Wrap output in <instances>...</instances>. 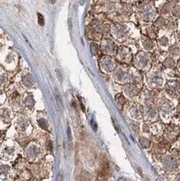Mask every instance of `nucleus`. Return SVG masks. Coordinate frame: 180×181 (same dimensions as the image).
Here are the masks:
<instances>
[{"mask_svg":"<svg viewBox=\"0 0 180 181\" xmlns=\"http://www.w3.org/2000/svg\"><path fill=\"white\" fill-rule=\"evenodd\" d=\"M55 97H56V99H57L58 102L59 103V105L61 106V107H63V102H62V100H61V97H60V95H59L58 92L57 91V89H55Z\"/></svg>","mask_w":180,"mask_h":181,"instance_id":"obj_3","label":"nucleus"},{"mask_svg":"<svg viewBox=\"0 0 180 181\" xmlns=\"http://www.w3.org/2000/svg\"><path fill=\"white\" fill-rule=\"evenodd\" d=\"M91 127H92V129H93L94 130L96 131V129H97V124H96V123L95 122V120H94V119H92V120H91Z\"/></svg>","mask_w":180,"mask_h":181,"instance_id":"obj_8","label":"nucleus"},{"mask_svg":"<svg viewBox=\"0 0 180 181\" xmlns=\"http://www.w3.org/2000/svg\"><path fill=\"white\" fill-rule=\"evenodd\" d=\"M140 144H141V146L144 148H146V147H148L151 145V142H150V141H148L147 139L141 138V140H140Z\"/></svg>","mask_w":180,"mask_h":181,"instance_id":"obj_2","label":"nucleus"},{"mask_svg":"<svg viewBox=\"0 0 180 181\" xmlns=\"http://www.w3.org/2000/svg\"><path fill=\"white\" fill-rule=\"evenodd\" d=\"M37 17H38V23L40 26H44V19H43V16L42 15V14H40V13H38L37 14Z\"/></svg>","mask_w":180,"mask_h":181,"instance_id":"obj_6","label":"nucleus"},{"mask_svg":"<svg viewBox=\"0 0 180 181\" xmlns=\"http://www.w3.org/2000/svg\"><path fill=\"white\" fill-rule=\"evenodd\" d=\"M47 1H48V2L50 3V4H55L57 0H47Z\"/></svg>","mask_w":180,"mask_h":181,"instance_id":"obj_10","label":"nucleus"},{"mask_svg":"<svg viewBox=\"0 0 180 181\" xmlns=\"http://www.w3.org/2000/svg\"><path fill=\"white\" fill-rule=\"evenodd\" d=\"M118 181H126V180H125V179H123V178H119V179H118Z\"/></svg>","mask_w":180,"mask_h":181,"instance_id":"obj_11","label":"nucleus"},{"mask_svg":"<svg viewBox=\"0 0 180 181\" xmlns=\"http://www.w3.org/2000/svg\"><path fill=\"white\" fill-rule=\"evenodd\" d=\"M38 124H39V125H40L41 127L42 128V129H46L47 128V123H46V121L44 120V119H40V120L38 121Z\"/></svg>","mask_w":180,"mask_h":181,"instance_id":"obj_4","label":"nucleus"},{"mask_svg":"<svg viewBox=\"0 0 180 181\" xmlns=\"http://www.w3.org/2000/svg\"><path fill=\"white\" fill-rule=\"evenodd\" d=\"M67 133H68V138H69V141L71 142V141H72V134H71V129L69 127H68Z\"/></svg>","mask_w":180,"mask_h":181,"instance_id":"obj_7","label":"nucleus"},{"mask_svg":"<svg viewBox=\"0 0 180 181\" xmlns=\"http://www.w3.org/2000/svg\"><path fill=\"white\" fill-rule=\"evenodd\" d=\"M177 181H179V179H178V180H177Z\"/></svg>","mask_w":180,"mask_h":181,"instance_id":"obj_12","label":"nucleus"},{"mask_svg":"<svg viewBox=\"0 0 180 181\" xmlns=\"http://www.w3.org/2000/svg\"><path fill=\"white\" fill-rule=\"evenodd\" d=\"M90 47H91V53L94 55H96L97 54V51H98L97 46L96 44H94V43H92V44H90Z\"/></svg>","mask_w":180,"mask_h":181,"instance_id":"obj_5","label":"nucleus"},{"mask_svg":"<svg viewBox=\"0 0 180 181\" xmlns=\"http://www.w3.org/2000/svg\"><path fill=\"white\" fill-rule=\"evenodd\" d=\"M23 82L26 86H31L32 85V78H31V75H26V77H24V80H23Z\"/></svg>","mask_w":180,"mask_h":181,"instance_id":"obj_1","label":"nucleus"},{"mask_svg":"<svg viewBox=\"0 0 180 181\" xmlns=\"http://www.w3.org/2000/svg\"><path fill=\"white\" fill-rule=\"evenodd\" d=\"M58 180L63 181V174H60V175H59V177H58Z\"/></svg>","mask_w":180,"mask_h":181,"instance_id":"obj_9","label":"nucleus"}]
</instances>
